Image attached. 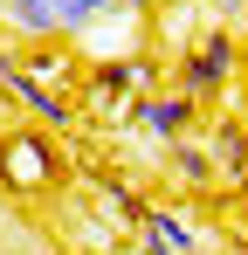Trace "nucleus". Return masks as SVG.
<instances>
[{"instance_id":"f257e3e1","label":"nucleus","mask_w":248,"mask_h":255,"mask_svg":"<svg viewBox=\"0 0 248 255\" xmlns=\"http://www.w3.org/2000/svg\"><path fill=\"white\" fill-rule=\"evenodd\" d=\"M124 0H0V21L21 35L28 48H55V42H83L97 21H111Z\"/></svg>"},{"instance_id":"f03ea898","label":"nucleus","mask_w":248,"mask_h":255,"mask_svg":"<svg viewBox=\"0 0 248 255\" xmlns=\"http://www.w3.org/2000/svg\"><path fill=\"white\" fill-rule=\"evenodd\" d=\"M235 42H242V35H228V28H214L207 42H193L186 55H179V90H186V97H207V90H221L235 69H242Z\"/></svg>"},{"instance_id":"7ed1b4c3","label":"nucleus","mask_w":248,"mask_h":255,"mask_svg":"<svg viewBox=\"0 0 248 255\" xmlns=\"http://www.w3.org/2000/svg\"><path fill=\"white\" fill-rule=\"evenodd\" d=\"M138 235H145V255H193L200 249V228H193L186 207H145Z\"/></svg>"},{"instance_id":"20e7f679","label":"nucleus","mask_w":248,"mask_h":255,"mask_svg":"<svg viewBox=\"0 0 248 255\" xmlns=\"http://www.w3.org/2000/svg\"><path fill=\"white\" fill-rule=\"evenodd\" d=\"M131 111H138V125L152 131V138H165V145H179L186 125H193V97H186V90H152V97H138Z\"/></svg>"},{"instance_id":"39448f33","label":"nucleus","mask_w":248,"mask_h":255,"mask_svg":"<svg viewBox=\"0 0 248 255\" xmlns=\"http://www.w3.org/2000/svg\"><path fill=\"white\" fill-rule=\"evenodd\" d=\"M207 159H214V172H221V186H242L248 179V125L221 118L214 138H207Z\"/></svg>"},{"instance_id":"423d86ee","label":"nucleus","mask_w":248,"mask_h":255,"mask_svg":"<svg viewBox=\"0 0 248 255\" xmlns=\"http://www.w3.org/2000/svg\"><path fill=\"white\" fill-rule=\"evenodd\" d=\"M0 172H7V186H21V193H35V186H48V179H55V172H48V152H41L35 138H7Z\"/></svg>"},{"instance_id":"0eeeda50","label":"nucleus","mask_w":248,"mask_h":255,"mask_svg":"<svg viewBox=\"0 0 248 255\" xmlns=\"http://www.w3.org/2000/svg\"><path fill=\"white\" fill-rule=\"evenodd\" d=\"M172 179L193 186V193H214V186H221V172H214V159H207V145H193V138L172 145Z\"/></svg>"},{"instance_id":"6e6552de","label":"nucleus","mask_w":248,"mask_h":255,"mask_svg":"<svg viewBox=\"0 0 248 255\" xmlns=\"http://www.w3.org/2000/svg\"><path fill=\"white\" fill-rule=\"evenodd\" d=\"M207 21L214 28H228V35H248V0H200Z\"/></svg>"},{"instance_id":"1a4fd4ad","label":"nucleus","mask_w":248,"mask_h":255,"mask_svg":"<svg viewBox=\"0 0 248 255\" xmlns=\"http://www.w3.org/2000/svg\"><path fill=\"white\" fill-rule=\"evenodd\" d=\"M0 255H14V249H7V242H0Z\"/></svg>"},{"instance_id":"9d476101","label":"nucleus","mask_w":248,"mask_h":255,"mask_svg":"<svg viewBox=\"0 0 248 255\" xmlns=\"http://www.w3.org/2000/svg\"><path fill=\"white\" fill-rule=\"evenodd\" d=\"M159 7H165V0H159Z\"/></svg>"}]
</instances>
